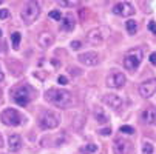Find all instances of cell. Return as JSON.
I'll list each match as a JSON object with an SVG mask.
<instances>
[{"mask_svg":"<svg viewBox=\"0 0 156 154\" xmlns=\"http://www.w3.org/2000/svg\"><path fill=\"white\" fill-rule=\"evenodd\" d=\"M45 99H47V102H50V103H53L54 106H59V108H70L74 103L71 93L66 91V90H59V88H51V90H48L45 93Z\"/></svg>","mask_w":156,"mask_h":154,"instance_id":"1","label":"cell"},{"mask_svg":"<svg viewBox=\"0 0 156 154\" xmlns=\"http://www.w3.org/2000/svg\"><path fill=\"white\" fill-rule=\"evenodd\" d=\"M11 99L20 106H27L33 99V90L28 85H20L11 91Z\"/></svg>","mask_w":156,"mask_h":154,"instance_id":"2","label":"cell"},{"mask_svg":"<svg viewBox=\"0 0 156 154\" xmlns=\"http://www.w3.org/2000/svg\"><path fill=\"white\" fill-rule=\"evenodd\" d=\"M59 123H60L59 114L51 111V109H45L39 116V125L42 129H54L59 126Z\"/></svg>","mask_w":156,"mask_h":154,"instance_id":"3","label":"cell"},{"mask_svg":"<svg viewBox=\"0 0 156 154\" xmlns=\"http://www.w3.org/2000/svg\"><path fill=\"white\" fill-rule=\"evenodd\" d=\"M141 62H142V50L141 48H133V50L127 51L124 56V67L128 71H136Z\"/></svg>","mask_w":156,"mask_h":154,"instance_id":"4","label":"cell"},{"mask_svg":"<svg viewBox=\"0 0 156 154\" xmlns=\"http://www.w3.org/2000/svg\"><path fill=\"white\" fill-rule=\"evenodd\" d=\"M39 15H40V6L37 2H28L22 9V19H23L27 25L34 23Z\"/></svg>","mask_w":156,"mask_h":154,"instance_id":"5","label":"cell"},{"mask_svg":"<svg viewBox=\"0 0 156 154\" xmlns=\"http://www.w3.org/2000/svg\"><path fill=\"white\" fill-rule=\"evenodd\" d=\"M0 120H2L6 126H19V125H22V122H23V116H22L17 109L8 108V109H5V111H2Z\"/></svg>","mask_w":156,"mask_h":154,"instance_id":"6","label":"cell"},{"mask_svg":"<svg viewBox=\"0 0 156 154\" xmlns=\"http://www.w3.org/2000/svg\"><path fill=\"white\" fill-rule=\"evenodd\" d=\"M108 34H110V31L105 26L93 28L87 33V40H88V43H91V45H101V43L108 37Z\"/></svg>","mask_w":156,"mask_h":154,"instance_id":"7","label":"cell"},{"mask_svg":"<svg viewBox=\"0 0 156 154\" xmlns=\"http://www.w3.org/2000/svg\"><path fill=\"white\" fill-rule=\"evenodd\" d=\"M125 80H127V79H125L124 73H121V71H111V73L107 76L105 83H107V86L118 90V88H122V86L125 85Z\"/></svg>","mask_w":156,"mask_h":154,"instance_id":"8","label":"cell"},{"mask_svg":"<svg viewBox=\"0 0 156 154\" xmlns=\"http://www.w3.org/2000/svg\"><path fill=\"white\" fill-rule=\"evenodd\" d=\"M111 11H113V14L122 15V17H130V15L135 14V8H133V5L128 3V2H118L113 8H111Z\"/></svg>","mask_w":156,"mask_h":154,"instance_id":"9","label":"cell"},{"mask_svg":"<svg viewBox=\"0 0 156 154\" xmlns=\"http://www.w3.org/2000/svg\"><path fill=\"white\" fill-rule=\"evenodd\" d=\"M154 93H156V77L148 79V80H145V82H142V83L139 85V94H141L144 99L151 97Z\"/></svg>","mask_w":156,"mask_h":154,"instance_id":"10","label":"cell"},{"mask_svg":"<svg viewBox=\"0 0 156 154\" xmlns=\"http://www.w3.org/2000/svg\"><path fill=\"white\" fill-rule=\"evenodd\" d=\"M113 148H115L116 154H131L133 152V143L130 140H127V139H122V137L115 140V146Z\"/></svg>","mask_w":156,"mask_h":154,"instance_id":"11","label":"cell"},{"mask_svg":"<svg viewBox=\"0 0 156 154\" xmlns=\"http://www.w3.org/2000/svg\"><path fill=\"white\" fill-rule=\"evenodd\" d=\"M77 60L82 63V65H87V67H94V65L99 63V54L94 53V51H88V53H83L77 57Z\"/></svg>","mask_w":156,"mask_h":154,"instance_id":"12","label":"cell"},{"mask_svg":"<svg viewBox=\"0 0 156 154\" xmlns=\"http://www.w3.org/2000/svg\"><path fill=\"white\" fill-rule=\"evenodd\" d=\"M104 102L111 108V109H115V111H118V109L122 106V99L118 96V94H105L104 96Z\"/></svg>","mask_w":156,"mask_h":154,"instance_id":"13","label":"cell"},{"mask_svg":"<svg viewBox=\"0 0 156 154\" xmlns=\"http://www.w3.org/2000/svg\"><path fill=\"white\" fill-rule=\"evenodd\" d=\"M142 122L147 125H151L156 122V106H148L142 111Z\"/></svg>","mask_w":156,"mask_h":154,"instance_id":"14","label":"cell"},{"mask_svg":"<svg viewBox=\"0 0 156 154\" xmlns=\"http://www.w3.org/2000/svg\"><path fill=\"white\" fill-rule=\"evenodd\" d=\"M8 145H9V151L11 152H17V151H20L22 149V137L19 136V134H11L9 137H8Z\"/></svg>","mask_w":156,"mask_h":154,"instance_id":"15","label":"cell"},{"mask_svg":"<svg viewBox=\"0 0 156 154\" xmlns=\"http://www.w3.org/2000/svg\"><path fill=\"white\" fill-rule=\"evenodd\" d=\"M37 42H39V45H40L42 48H50V46L53 45V42H54V37H53V34H51V33L43 31V33H40V34H39Z\"/></svg>","mask_w":156,"mask_h":154,"instance_id":"16","label":"cell"},{"mask_svg":"<svg viewBox=\"0 0 156 154\" xmlns=\"http://www.w3.org/2000/svg\"><path fill=\"white\" fill-rule=\"evenodd\" d=\"M62 25H60V28L63 29V31H73L74 29V25H76V22H74V17L71 15V14H66L65 17H62Z\"/></svg>","mask_w":156,"mask_h":154,"instance_id":"17","label":"cell"},{"mask_svg":"<svg viewBox=\"0 0 156 154\" xmlns=\"http://www.w3.org/2000/svg\"><path fill=\"white\" fill-rule=\"evenodd\" d=\"M94 117H96V120L99 123H107L108 122V116L105 114V111L102 108H96L94 109Z\"/></svg>","mask_w":156,"mask_h":154,"instance_id":"18","label":"cell"},{"mask_svg":"<svg viewBox=\"0 0 156 154\" xmlns=\"http://www.w3.org/2000/svg\"><path fill=\"white\" fill-rule=\"evenodd\" d=\"M125 28L128 31V34H135L136 29H138V23H136V20H127L125 22Z\"/></svg>","mask_w":156,"mask_h":154,"instance_id":"19","label":"cell"},{"mask_svg":"<svg viewBox=\"0 0 156 154\" xmlns=\"http://www.w3.org/2000/svg\"><path fill=\"white\" fill-rule=\"evenodd\" d=\"M96 149H98V145L88 143V145H85V146L80 148V152H82V154H93V152H96Z\"/></svg>","mask_w":156,"mask_h":154,"instance_id":"20","label":"cell"},{"mask_svg":"<svg viewBox=\"0 0 156 154\" xmlns=\"http://www.w3.org/2000/svg\"><path fill=\"white\" fill-rule=\"evenodd\" d=\"M20 39H22L20 33H12V34H11V43H12V48H14V50H19V46H20Z\"/></svg>","mask_w":156,"mask_h":154,"instance_id":"21","label":"cell"},{"mask_svg":"<svg viewBox=\"0 0 156 154\" xmlns=\"http://www.w3.org/2000/svg\"><path fill=\"white\" fill-rule=\"evenodd\" d=\"M142 154H153V145L148 143V142H145L142 145Z\"/></svg>","mask_w":156,"mask_h":154,"instance_id":"22","label":"cell"},{"mask_svg":"<svg viewBox=\"0 0 156 154\" xmlns=\"http://www.w3.org/2000/svg\"><path fill=\"white\" fill-rule=\"evenodd\" d=\"M121 133H124V134H133L135 133V128L133 126H128V125H124V126H121Z\"/></svg>","mask_w":156,"mask_h":154,"instance_id":"23","label":"cell"},{"mask_svg":"<svg viewBox=\"0 0 156 154\" xmlns=\"http://www.w3.org/2000/svg\"><path fill=\"white\" fill-rule=\"evenodd\" d=\"M50 17L54 19V20H62V14H60L59 11H51V12H50Z\"/></svg>","mask_w":156,"mask_h":154,"instance_id":"24","label":"cell"},{"mask_svg":"<svg viewBox=\"0 0 156 154\" xmlns=\"http://www.w3.org/2000/svg\"><path fill=\"white\" fill-rule=\"evenodd\" d=\"M80 46H82V43H80L79 40H74V42H71V50L77 51V50H80Z\"/></svg>","mask_w":156,"mask_h":154,"instance_id":"25","label":"cell"},{"mask_svg":"<svg viewBox=\"0 0 156 154\" xmlns=\"http://www.w3.org/2000/svg\"><path fill=\"white\" fill-rule=\"evenodd\" d=\"M8 17H9L8 9H0V19H8Z\"/></svg>","mask_w":156,"mask_h":154,"instance_id":"26","label":"cell"},{"mask_svg":"<svg viewBox=\"0 0 156 154\" xmlns=\"http://www.w3.org/2000/svg\"><path fill=\"white\" fill-rule=\"evenodd\" d=\"M60 6H74L77 5V2H57Z\"/></svg>","mask_w":156,"mask_h":154,"instance_id":"27","label":"cell"},{"mask_svg":"<svg viewBox=\"0 0 156 154\" xmlns=\"http://www.w3.org/2000/svg\"><path fill=\"white\" fill-rule=\"evenodd\" d=\"M57 82H59L60 85H66V83H68V79H66V76H59Z\"/></svg>","mask_w":156,"mask_h":154,"instance_id":"28","label":"cell"},{"mask_svg":"<svg viewBox=\"0 0 156 154\" xmlns=\"http://www.w3.org/2000/svg\"><path fill=\"white\" fill-rule=\"evenodd\" d=\"M148 29H150L153 34H156V23H154V22H148Z\"/></svg>","mask_w":156,"mask_h":154,"instance_id":"29","label":"cell"},{"mask_svg":"<svg viewBox=\"0 0 156 154\" xmlns=\"http://www.w3.org/2000/svg\"><path fill=\"white\" fill-rule=\"evenodd\" d=\"M99 133L102 134V136H108V134H111V129L110 128H104V129H101Z\"/></svg>","mask_w":156,"mask_h":154,"instance_id":"30","label":"cell"},{"mask_svg":"<svg viewBox=\"0 0 156 154\" xmlns=\"http://www.w3.org/2000/svg\"><path fill=\"white\" fill-rule=\"evenodd\" d=\"M150 63L156 67V53H151L150 54Z\"/></svg>","mask_w":156,"mask_h":154,"instance_id":"31","label":"cell"},{"mask_svg":"<svg viewBox=\"0 0 156 154\" xmlns=\"http://www.w3.org/2000/svg\"><path fill=\"white\" fill-rule=\"evenodd\" d=\"M5 79V74H3V71H2V68H0V82H2Z\"/></svg>","mask_w":156,"mask_h":154,"instance_id":"32","label":"cell"},{"mask_svg":"<svg viewBox=\"0 0 156 154\" xmlns=\"http://www.w3.org/2000/svg\"><path fill=\"white\" fill-rule=\"evenodd\" d=\"M3 146V142H2V136H0V148Z\"/></svg>","mask_w":156,"mask_h":154,"instance_id":"33","label":"cell"},{"mask_svg":"<svg viewBox=\"0 0 156 154\" xmlns=\"http://www.w3.org/2000/svg\"><path fill=\"white\" fill-rule=\"evenodd\" d=\"M0 103H2V91H0Z\"/></svg>","mask_w":156,"mask_h":154,"instance_id":"34","label":"cell"},{"mask_svg":"<svg viewBox=\"0 0 156 154\" xmlns=\"http://www.w3.org/2000/svg\"><path fill=\"white\" fill-rule=\"evenodd\" d=\"M0 37H2V29H0Z\"/></svg>","mask_w":156,"mask_h":154,"instance_id":"35","label":"cell"},{"mask_svg":"<svg viewBox=\"0 0 156 154\" xmlns=\"http://www.w3.org/2000/svg\"><path fill=\"white\" fill-rule=\"evenodd\" d=\"M0 3H2V0H0Z\"/></svg>","mask_w":156,"mask_h":154,"instance_id":"36","label":"cell"}]
</instances>
